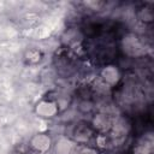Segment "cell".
<instances>
[{"label": "cell", "mask_w": 154, "mask_h": 154, "mask_svg": "<svg viewBox=\"0 0 154 154\" xmlns=\"http://www.w3.org/2000/svg\"><path fill=\"white\" fill-rule=\"evenodd\" d=\"M77 58L78 57L70 46L60 47L53 55V65L57 73L65 78L72 76L77 70Z\"/></svg>", "instance_id": "obj_1"}, {"label": "cell", "mask_w": 154, "mask_h": 154, "mask_svg": "<svg viewBox=\"0 0 154 154\" xmlns=\"http://www.w3.org/2000/svg\"><path fill=\"white\" fill-rule=\"evenodd\" d=\"M28 146L31 149L32 154H46L53 147V140L48 134L38 132L35 134L29 141Z\"/></svg>", "instance_id": "obj_4"}, {"label": "cell", "mask_w": 154, "mask_h": 154, "mask_svg": "<svg viewBox=\"0 0 154 154\" xmlns=\"http://www.w3.org/2000/svg\"><path fill=\"white\" fill-rule=\"evenodd\" d=\"M43 52L36 47H30L24 52L23 59L26 65H36L43 60Z\"/></svg>", "instance_id": "obj_6"}, {"label": "cell", "mask_w": 154, "mask_h": 154, "mask_svg": "<svg viewBox=\"0 0 154 154\" xmlns=\"http://www.w3.org/2000/svg\"><path fill=\"white\" fill-rule=\"evenodd\" d=\"M136 17L143 24H152L153 19H154L153 4L152 2L141 4L140 7H137V10H136Z\"/></svg>", "instance_id": "obj_5"}, {"label": "cell", "mask_w": 154, "mask_h": 154, "mask_svg": "<svg viewBox=\"0 0 154 154\" xmlns=\"http://www.w3.org/2000/svg\"><path fill=\"white\" fill-rule=\"evenodd\" d=\"M10 154H32V152H31V149L29 148L28 143L20 142V143H17V144H14V146L12 147Z\"/></svg>", "instance_id": "obj_7"}, {"label": "cell", "mask_w": 154, "mask_h": 154, "mask_svg": "<svg viewBox=\"0 0 154 154\" xmlns=\"http://www.w3.org/2000/svg\"><path fill=\"white\" fill-rule=\"evenodd\" d=\"M96 136L97 134L93 125L87 120L78 122L72 130V137L76 144H90L93 140H96Z\"/></svg>", "instance_id": "obj_3"}, {"label": "cell", "mask_w": 154, "mask_h": 154, "mask_svg": "<svg viewBox=\"0 0 154 154\" xmlns=\"http://www.w3.org/2000/svg\"><path fill=\"white\" fill-rule=\"evenodd\" d=\"M61 107L58 101V96H45L42 97L35 106V112L37 117L45 119H52L59 114Z\"/></svg>", "instance_id": "obj_2"}]
</instances>
